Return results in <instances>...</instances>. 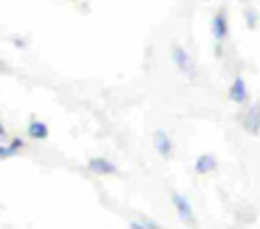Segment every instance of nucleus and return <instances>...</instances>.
I'll return each mask as SVG.
<instances>
[{
  "mask_svg": "<svg viewBox=\"0 0 260 229\" xmlns=\"http://www.w3.org/2000/svg\"><path fill=\"white\" fill-rule=\"evenodd\" d=\"M229 96H232V102H237V104H245V102H247L250 91H247V83H245V78H242V76H237V78L232 81V86H229Z\"/></svg>",
  "mask_w": 260,
  "mask_h": 229,
  "instance_id": "nucleus-1",
  "label": "nucleus"
},
{
  "mask_svg": "<svg viewBox=\"0 0 260 229\" xmlns=\"http://www.w3.org/2000/svg\"><path fill=\"white\" fill-rule=\"evenodd\" d=\"M245 21H247V26H257V16H255V11H245Z\"/></svg>",
  "mask_w": 260,
  "mask_h": 229,
  "instance_id": "nucleus-11",
  "label": "nucleus"
},
{
  "mask_svg": "<svg viewBox=\"0 0 260 229\" xmlns=\"http://www.w3.org/2000/svg\"><path fill=\"white\" fill-rule=\"evenodd\" d=\"M11 146H13L16 151H21V149H24V141H21V138H13V141H11Z\"/></svg>",
  "mask_w": 260,
  "mask_h": 229,
  "instance_id": "nucleus-12",
  "label": "nucleus"
},
{
  "mask_svg": "<svg viewBox=\"0 0 260 229\" xmlns=\"http://www.w3.org/2000/svg\"><path fill=\"white\" fill-rule=\"evenodd\" d=\"M3 138H6V125L0 122V143H3Z\"/></svg>",
  "mask_w": 260,
  "mask_h": 229,
  "instance_id": "nucleus-13",
  "label": "nucleus"
},
{
  "mask_svg": "<svg viewBox=\"0 0 260 229\" xmlns=\"http://www.w3.org/2000/svg\"><path fill=\"white\" fill-rule=\"evenodd\" d=\"M154 149H156L159 156H164V159H169L172 151H175V149H172V138H169L164 130H156V133H154Z\"/></svg>",
  "mask_w": 260,
  "mask_h": 229,
  "instance_id": "nucleus-3",
  "label": "nucleus"
},
{
  "mask_svg": "<svg viewBox=\"0 0 260 229\" xmlns=\"http://www.w3.org/2000/svg\"><path fill=\"white\" fill-rule=\"evenodd\" d=\"M18 151L13 149V146H3L0 143V159H11V156H16Z\"/></svg>",
  "mask_w": 260,
  "mask_h": 229,
  "instance_id": "nucleus-10",
  "label": "nucleus"
},
{
  "mask_svg": "<svg viewBox=\"0 0 260 229\" xmlns=\"http://www.w3.org/2000/svg\"><path fill=\"white\" fill-rule=\"evenodd\" d=\"M245 128L250 133H257L260 130V104H252L250 112L245 115Z\"/></svg>",
  "mask_w": 260,
  "mask_h": 229,
  "instance_id": "nucleus-7",
  "label": "nucleus"
},
{
  "mask_svg": "<svg viewBox=\"0 0 260 229\" xmlns=\"http://www.w3.org/2000/svg\"><path fill=\"white\" fill-rule=\"evenodd\" d=\"M26 136L29 138H34V141H45L47 136H50V128L42 120H31L29 122V128H26Z\"/></svg>",
  "mask_w": 260,
  "mask_h": 229,
  "instance_id": "nucleus-6",
  "label": "nucleus"
},
{
  "mask_svg": "<svg viewBox=\"0 0 260 229\" xmlns=\"http://www.w3.org/2000/svg\"><path fill=\"white\" fill-rule=\"evenodd\" d=\"M211 29H213V37H216V42H221L226 39V34H229V26H226V16L224 13H216L213 16V21H211Z\"/></svg>",
  "mask_w": 260,
  "mask_h": 229,
  "instance_id": "nucleus-4",
  "label": "nucleus"
},
{
  "mask_svg": "<svg viewBox=\"0 0 260 229\" xmlns=\"http://www.w3.org/2000/svg\"><path fill=\"white\" fill-rule=\"evenodd\" d=\"M172 203H175V208H177V214H180V219L185 221V224H192L195 221V216H192V208H190V203L180 195V193H172Z\"/></svg>",
  "mask_w": 260,
  "mask_h": 229,
  "instance_id": "nucleus-2",
  "label": "nucleus"
},
{
  "mask_svg": "<svg viewBox=\"0 0 260 229\" xmlns=\"http://www.w3.org/2000/svg\"><path fill=\"white\" fill-rule=\"evenodd\" d=\"M172 57H175L177 68H180L182 73H190V60H187V52H185L182 47H175V50H172Z\"/></svg>",
  "mask_w": 260,
  "mask_h": 229,
  "instance_id": "nucleus-9",
  "label": "nucleus"
},
{
  "mask_svg": "<svg viewBox=\"0 0 260 229\" xmlns=\"http://www.w3.org/2000/svg\"><path fill=\"white\" fill-rule=\"evenodd\" d=\"M213 170H216V159L211 154H203V156L195 159V172H198V175H208Z\"/></svg>",
  "mask_w": 260,
  "mask_h": 229,
  "instance_id": "nucleus-8",
  "label": "nucleus"
},
{
  "mask_svg": "<svg viewBox=\"0 0 260 229\" xmlns=\"http://www.w3.org/2000/svg\"><path fill=\"white\" fill-rule=\"evenodd\" d=\"M89 170L94 175H117V167L112 161H107V159H89Z\"/></svg>",
  "mask_w": 260,
  "mask_h": 229,
  "instance_id": "nucleus-5",
  "label": "nucleus"
}]
</instances>
